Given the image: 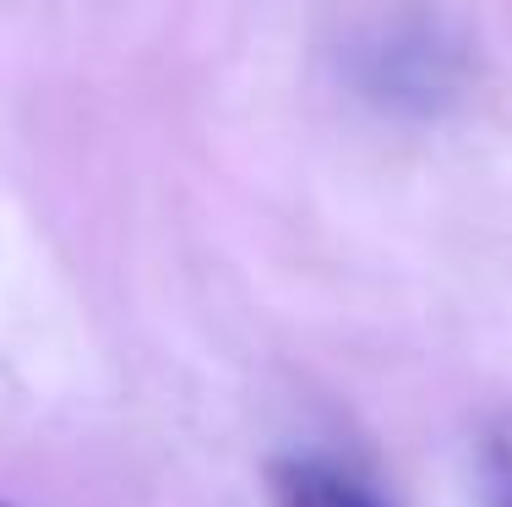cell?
I'll use <instances>...</instances> for the list:
<instances>
[{
    "instance_id": "obj_4",
    "label": "cell",
    "mask_w": 512,
    "mask_h": 507,
    "mask_svg": "<svg viewBox=\"0 0 512 507\" xmlns=\"http://www.w3.org/2000/svg\"><path fill=\"white\" fill-rule=\"evenodd\" d=\"M0 507H11V502H0Z\"/></svg>"
},
{
    "instance_id": "obj_2",
    "label": "cell",
    "mask_w": 512,
    "mask_h": 507,
    "mask_svg": "<svg viewBox=\"0 0 512 507\" xmlns=\"http://www.w3.org/2000/svg\"><path fill=\"white\" fill-rule=\"evenodd\" d=\"M267 486H273V507H387L333 458H278Z\"/></svg>"
},
{
    "instance_id": "obj_1",
    "label": "cell",
    "mask_w": 512,
    "mask_h": 507,
    "mask_svg": "<svg viewBox=\"0 0 512 507\" xmlns=\"http://www.w3.org/2000/svg\"><path fill=\"white\" fill-rule=\"evenodd\" d=\"M344 77L382 115L442 120L474 93V50L442 11H393L349 39Z\"/></svg>"
},
{
    "instance_id": "obj_3",
    "label": "cell",
    "mask_w": 512,
    "mask_h": 507,
    "mask_svg": "<svg viewBox=\"0 0 512 507\" xmlns=\"http://www.w3.org/2000/svg\"><path fill=\"white\" fill-rule=\"evenodd\" d=\"M480 491L485 507H512V431L491 426L480 442Z\"/></svg>"
}]
</instances>
